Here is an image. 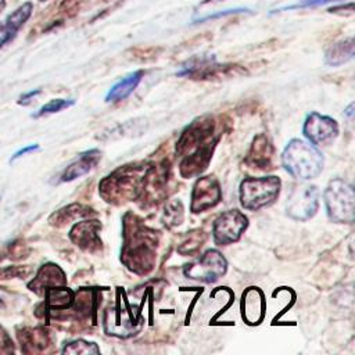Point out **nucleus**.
Segmentation results:
<instances>
[{"label":"nucleus","instance_id":"f257e3e1","mask_svg":"<svg viewBox=\"0 0 355 355\" xmlns=\"http://www.w3.org/2000/svg\"><path fill=\"white\" fill-rule=\"evenodd\" d=\"M222 137V129L214 115L194 118L179 135L175 146L180 157L179 175L184 179L200 176L208 168L214 151Z\"/></svg>","mask_w":355,"mask_h":355},{"label":"nucleus","instance_id":"f03ea898","mask_svg":"<svg viewBox=\"0 0 355 355\" xmlns=\"http://www.w3.org/2000/svg\"><path fill=\"white\" fill-rule=\"evenodd\" d=\"M161 232L148 226L141 216L128 211L122 216L121 262L137 276L150 275L157 263Z\"/></svg>","mask_w":355,"mask_h":355},{"label":"nucleus","instance_id":"7ed1b4c3","mask_svg":"<svg viewBox=\"0 0 355 355\" xmlns=\"http://www.w3.org/2000/svg\"><path fill=\"white\" fill-rule=\"evenodd\" d=\"M150 166L151 162L148 161H135L118 166L100 180V197L110 205L136 201L141 193Z\"/></svg>","mask_w":355,"mask_h":355},{"label":"nucleus","instance_id":"20e7f679","mask_svg":"<svg viewBox=\"0 0 355 355\" xmlns=\"http://www.w3.org/2000/svg\"><path fill=\"white\" fill-rule=\"evenodd\" d=\"M280 159L284 171L300 180L318 178L324 165L323 154L302 139H291L286 144Z\"/></svg>","mask_w":355,"mask_h":355},{"label":"nucleus","instance_id":"39448f33","mask_svg":"<svg viewBox=\"0 0 355 355\" xmlns=\"http://www.w3.org/2000/svg\"><path fill=\"white\" fill-rule=\"evenodd\" d=\"M114 306H108L103 316L104 331L108 336L129 338L137 334L143 326L140 311H133V305L128 301L126 293L118 287Z\"/></svg>","mask_w":355,"mask_h":355},{"label":"nucleus","instance_id":"423d86ee","mask_svg":"<svg viewBox=\"0 0 355 355\" xmlns=\"http://www.w3.org/2000/svg\"><path fill=\"white\" fill-rule=\"evenodd\" d=\"M280 189L282 180L276 175L244 178L239 186V200L244 209L259 211L277 200Z\"/></svg>","mask_w":355,"mask_h":355},{"label":"nucleus","instance_id":"0eeeda50","mask_svg":"<svg viewBox=\"0 0 355 355\" xmlns=\"http://www.w3.org/2000/svg\"><path fill=\"white\" fill-rule=\"evenodd\" d=\"M323 201L329 219L334 223H352L355 219V193L351 183L341 178L331 179L324 191Z\"/></svg>","mask_w":355,"mask_h":355},{"label":"nucleus","instance_id":"6e6552de","mask_svg":"<svg viewBox=\"0 0 355 355\" xmlns=\"http://www.w3.org/2000/svg\"><path fill=\"white\" fill-rule=\"evenodd\" d=\"M245 73V69L237 64H219L214 57H197L190 60L178 72L179 76H186L196 80H215Z\"/></svg>","mask_w":355,"mask_h":355},{"label":"nucleus","instance_id":"1a4fd4ad","mask_svg":"<svg viewBox=\"0 0 355 355\" xmlns=\"http://www.w3.org/2000/svg\"><path fill=\"white\" fill-rule=\"evenodd\" d=\"M319 209V189L315 184L301 183L291 189L287 196L286 215L293 220L306 222Z\"/></svg>","mask_w":355,"mask_h":355},{"label":"nucleus","instance_id":"9d476101","mask_svg":"<svg viewBox=\"0 0 355 355\" xmlns=\"http://www.w3.org/2000/svg\"><path fill=\"white\" fill-rule=\"evenodd\" d=\"M227 272V261L223 254L215 248L207 250L191 263L184 265L183 275L187 279L202 283H215Z\"/></svg>","mask_w":355,"mask_h":355},{"label":"nucleus","instance_id":"9b49d317","mask_svg":"<svg viewBox=\"0 0 355 355\" xmlns=\"http://www.w3.org/2000/svg\"><path fill=\"white\" fill-rule=\"evenodd\" d=\"M169 162L161 161L159 164H153L146 175L144 186L137 200H140L141 208L158 207L166 197L168 180H169Z\"/></svg>","mask_w":355,"mask_h":355},{"label":"nucleus","instance_id":"f8f14e48","mask_svg":"<svg viewBox=\"0 0 355 355\" xmlns=\"http://www.w3.org/2000/svg\"><path fill=\"white\" fill-rule=\"evenodd\" d=\"M248 227V218L239 209H227L219 214L212 223V240L216 245L237 243Z\"/></svg>","mask_w":355,"mask_h":355},{"label":"nucleus","instance_id":"ddd939ff","mask_svg":"<svg viewBox=\"0 0 355 355\" xmlns=\"http://www.w3.org/2000/svg\"><path fill=\"white\" fill-rule=\"evenodd\" d=\"M338 132V123L334 118L316 111L306 115L302 126V135L315 147L331 144L337 139Z\"/></svg>","mask_w":355,"mask_h":355},{"label":"nucleus","instance_id":"4468645a","mask_svg":"<svg viewBox=\"0 0 355 355\" xmlns=\"http://www.w3.org/2000/svg\"><path fill=\"white\" fill-rule=\"evenodd\" d=\"M190 200V211L193 214H201L216 207L222 200L219 180L214 175L198 176L193 184Z\"/></svg>","mask_w":355,"mask_h":355},{"label":"nucleus","instance_id":"2eb2a0df","mask_svg":"<svg viewBox=\"0 0 355 355\" xmlns=\"http://www.w3.org/2000/svg\"><path fill=\"white\" fill-rule=\"evenodd\" d=\"M103 229L101 220L96 218L83 219L72 225L68 237L79 250L87 254H100L103 251V240L100 232Z\"/></svg>","mask_w":355,"mask_h":355},{"label":"nucleus","instance_id":"dca6fc26","mask_svg":"<svg viewBox=\"0 0 355 355\" xmlns=\"http://www.w3.org/2000/svg\"><path fill=\"white\" fill-rule=\"evenodd\" d=\"M273 155L275 147L270 139L265 133H258L251 141L244 158V164L251 169L270 171L273 169Z\"/></svg>","mask_w":355,"mask_h":355},{"label":"nucleus","instance_id":"f3484780","mask_svg":"<svg viewBox=\"0 0 355 355\" xmlns=\"http://www.w3.org/2000/svg\"><path fill=\"white\" fill-rule=\"evenodd\" d=\"M241 318L250 326L259 324L265 318V294L259 287H248L241 295Z\"/></svg>","mask_w":355,"mask_h":355},{"label":"nucleus","instance_id":"a211bd4d","mask_svg":"<svg viewBox=\"0 0 355 355\" xmlns=\"http://www.w3.org/2000/svg\"><path fill=\"white\" fill-rule=\"evenodd\" d=\"M67 276L65 272L54 262L43 263L36 276L28 283V288L37 295H42L46 288L55 286H65Z\"/></svg>","mask_w":355,"mask_h":355},{"label":"nucleus","instance_id":"6ab92c4d","mask_svg":"<svg viewBox=\"0 0 355 355\" xmlns=\"http://www.w3.org/2000/svg\"><path fill=\"white\" fill-rule=\"evenodd\" d=\"M33 11V4L31 1H26L21 4L17 10H14L8 17L0 24V49L11 43L19 29L25 25V22L31 18Z\"/></svg>","mask_w":355,"mask_h":355},{"label":"nucleus","instance_id":"aec40b11","mask_svg":"<svg viewBox=\"0 0 355 355\" xmlns=\"http://www.w3.org/2000/svg\"><path fill=\"white\" fill-rule=\"evenodd\" d=\"M17 337L24 354L43 352L51 344L50 331L44 327H21L18 329Z\"/></svg>","mask_w":355,"mask_h":355},{"label":"nucleus","instance_id":"412c9836","mask_svg":"<svg viewBox=\"0 0 355 355\" xmlns=\"http://www.w3.org/2000/svg\"><path fill=\"white\" fill-rule=\"evenodd\" d=\"M101 159V151L98 148H90L79 154V157L71 162L61 173V182H72L86 173H89Z\"/></svg>","mask_w":355,"mask_h":355},{"label":"nucleus","instance_id":"4be33fe9","mask_svg":"<svg viewBox=\"0 0 355 355\" xmlns=\"http://www.w3.org/2000/svg\"><path fill=\"white\" fill-rule=\"evenodd\" d=\"M44 302L43 308L44 312L49 315L50 312H61V311H69L73 302L75 291L65 286H55L49 287L44 290Z\"/></svg>","mask_w":355,"mask_h":355},{"label":"nucleus","instance_id":"5701e85b","mask_svg":"<svg viewBox=\"0 0 355 355\" xmlns=\"http://www.w3.org/2000/svg\"><path fill=\"white\" fill-rule=\"evenodd\" d=\"M96 215V211L85 204L80 202H72L68 204L57 211H54L50 216H49V223L54 227H64L65 225L80 219V218H87Z\"/></svg>","mask_w":355,"mask_h":355},{"label":"nucleus","instance_id":"b1692460","mask_svg":"<svg viewBox=\"0 0 355 355\" xmlns=\"http://www.w3.org/2000/svg\"><path fill=\"white\" fill-rule=\"evenodd\" d=\"M143 76H144V71H141V69L126 75L125 78L118 80L114 86H111V89L108 90V93L105 96V101L107 103H118V101L125 100L140 85Z\"/></svg>","mask_w":355,"mask_h":355},{"label":"nucleus","instance_id":"393cba45","mask_svg":"<svg viewBox=\"0 0 355 355\" xmlns=\"http://www.w3.org/2000/svg\"><path fill=\"white\" fill-rule=\"evenodd\" d=\"M354 58V39L347 37L330 44L324 51V62L330 67H340Z\"/></svg>","mask_w":355,"mask_h":355},{"label":"nucleus","instance_id":"a878e982","mask_svg":"<svg viewBox=\"0 0 355 355\" xmlns=\"http://www.w3.org/2000/svg\"><path fill=\"white\" fill-rule=\"evenodd\" d=\"M205 241H207V233L202 229H191L182 236L176 247V251L180 255H194L200 251V248L204 245Z\"/></svg>","mask_w":355,"mask_h":355},{"label":"nucleus","instance_id":"bb28decb","mask_svg":"<svg viewBox=\"0 0 355 355\" xmlns=\"http://www.w3.org/2000/svg\"><path fill=\"white\" fill-rule=\"evenodd\" d=\"M184 219V207L183 202L179 198H172L166 201L164 207V214H162V223L168 227L172 229L175 226H179Z\"/></svg>","mask_w":355,"mask_h":355},{"label":"nucleus","instance_id":"cd10ccee","mask_svg":"<svg viewBox=\"0 0 355 355\" xmlns=\"http://www.w3.org/2000/svg\"><path fill=\"white\" fill-rule=\"evenodd\" d=\"M61 352L62 354H73V355H76V354H100V348L93 341L78 338V340L65 343Z\"/></svg>","mask_w":355,"mask_h":355},{"label":"nucleus","instance_id":"c85d7f7f","mask_svg":"<svg viewBox=\"0 0 355 355\" xmlns=\"http://www.w3.org/2000/svg\"><path fill=\"white\" fill-rule=\"evenodd\" d=\"M75 104V100L72 98H53L50 100L49 103H46L44 105H42L39 108L37 112H35L32 116L33 118H40V116H44V115H50V114H55V112H60L71 105Z\"/></svg>","mask_w":355,"mask_h":355},{"label":"nucleus","instance_id":"c756f323","mask_svg":"<svg viewBox=\"0 0 355 355\" xmlns=\"http://www.w3.org/2000/svg\"><path fill=\"white\" fill-rule=\"evenodd\" d=\"M32 269L29 266H17L10 265L0 269V280H11V279H25L31 275Z\"/></svg>","mask_w":355,"mask_h":355},{"label":"nucleus","instance_id":"7c9ffc66","mask_svg":"<svg viewBox=\"0 0 355 355\" xmlns=\"http://www.w3.org/2000/svg\"><path fill=\"white\" fill-rule=\"evenodd\" d=\"M28 254H29V248L26 247V244L19 241V240H15V241H12V243H10L7 245L4 258L12 259V261H18V259L26 258Z\"/></svg>","mask_w":355,"mask_h":355},{"label":"nucleus","instance_id":"2f4dec72","mask_svg":"<svg viewBox=\"0 0 355 355\" xmlns=\"http://www.w3.org/2000/svg\"><path fill=\"white\" fill-rule=\"evenodd\" d=\"M15 351L14 343L7 330L0 324V354H12Z\"/></svg>","mask_w":355,"mask_h":355},{"label":"nucleus","instance_id":"473e14b6","mask_svg":"<svg viewBox=\"0 0 355 355\" xmlns=\"http://www.w3.org/2000/svg\"><path fill=\"white\" fill-rule=\"evenodd\" d=\"M240 12H251V11H250V10H247V8H232V10H226V11L215 12V14L208 15V17L201 18V19H196V22H205V21L215 19V18H219V17H223V15H234V14H240Z\"/></svg>","mask_w":355,"mask_h":355},{"label":"nucleus","instance_id":"72a5a7b5","mask_svg":"<svg viewBox=\"0 0 355 355\" xmlns=\"http://www.w3.org/2000/svg\"><path fill=\"white\" fill-rule=\"evenodd\" d=\"M42 93V90L40 89H35V90H31V92H26V93H24V94H21L19 96V98H18V104L19 105H28L31 101H32V98H35L36 96H39Z\"/></svg>","mask_w":355,"mask_h":355},{"label":"nucleus","instance_id":"f704fd0d","mask_svg":"<svg viewBox=\"0 0 355 355\" xmlns=\"http://www.w3.org/2000/svg\"><path fill=\"white\" fill-rule=\"evenodd\" d=\"M333 1H340V0H305L301 6H294V7H288V8H305V7H315V6H322V4H327V3H333ZM284 8V10H288Z\"/></svg>","mask_w":355,"mask_h":355},{"label":"nucleus","instance_id":"c9c22d12","mask_svg":"<svg viewBox=\"0 0 355 355\" xmlns=\"http://www.w3.org/2000/svg\"><path fill=\"white\" fill-rule=\"evenodd\" d=\"M36 150H39V144H29V146H26V147L21 148V150L15 151V153L12 154V157L10 158V161L12 162V161H15L17 158H21L24 154H29V153H32V151H36Z\"/></svg>","mask_w":355,"mask_h":355},{"label":"nucleus","instance_id":"e433bc0d","mask_svg":"<svg viewBox=\"0 0 355 355\" xmlns=\"http://www.w3.org/2000/svg\"><path fill=\"white\" fill-rule=\"evenodd\" d=\"M352 110H354V103H351V104L345 108V111H344V115H347L349 119H351L352 115H354V111H352Z\"/></svg>","mask_w":355,"mask_h":355},{"label":"nucleus","instance_id":"4c0bfd02","mask_svg":"<svg viewBox=\"0 0 355 355\" xmlns=\"http://www.w3.org/2000/svg\"><path fill=\"white\" fill-rule=\"evenodd\" d=\"M4 8H6V0H0V15L4 11Z\"/></svg>","mask_w":355,"mask_h":355},{"label":"nucleus","instance_id":"58836bf2","mask_svg":"<svg viewBox=\"0 0 355 355\" xmlns=\"http://www.w3.org/2000/svg\"><path fill=\"white\" fill-rule=\"evenodd\" d=\"M209 1H215V0H204V3H209Z\"/></svg>","mask_w":355,"mask_h":355},{"label":"nucleus","instance_id":"ea45409f","mask_svg":"<svg viewBox=\"0 0 355 355\" xmlns=\"http://www.w3.org/2000/svg\"><path fill=\"white\" fill-rule=\"evenodd\" d=\"M1 305H3V301H1V298H0V306H1Z\"/></svg>","mask_w":355,"mask_h":355},{"label":"nucleus","instance_id":"a19ab883","mask_svg":"<svg viewBox=\"0 0 355 355\" xmlns=\"http://www.w3.org/2000/svg\"><path fill=\"white\" fill-rule=\"evenodd\" d=\"M39 1H47V0H39Z\"/></svg>","mask_w":355,"mask_h":355}]
</instances>
